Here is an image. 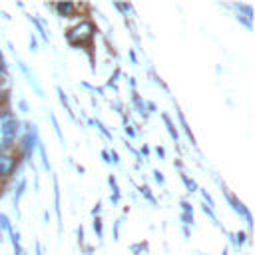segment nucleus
<instances>
[{
    "mask_svg": "<svg viewBox=\"0 0 255 255\" xmlns=\"http://www.w3.org/2000/svg\"><path fill=\"white\" fill-rule=\"evenodd\" d=\"M18 128H20V122L10 110L0 112V151L12 149L16 135H18Z\"/></svg>",
    "mask_w": 255,
    "mask_h": 255,
    "instance_id": "f257e3e1",
    "label": "nucleus"
},
{
    "mask_svg": "<svg viewBox=\"0 0 255 255\" xmlns=\"http://www.w3.org/2000/svg\"><path fill=\"white\" fill-rule=\"evenodd\" d=\"M94 32H96L94 24H92V22H88V20H84V22L76 24L74 28H70V30H68V34H66V38H68V42H70L72 46H84V44L92 42Z\"/></svg>",
    "mask_w": 255,
    "mask_h": 255,
    "instance_id": "f03ea898",
    "label": "nucleus"
},
{
    "mask_svg": "<svg viewBox=\"0 0 255 255\" xmlns=\"http://www.w3.org/2000/svg\"><path fill=\"white\" fill-rule=\"evenodd\" d=\"M16 165H18V155L12 149L0 151V179L10 177L16 169Z\"/></svg>",
    "mask_w": 255,
    "mask_h": 255,
    "instance_id": "7ed1b4c3",
    "label": "nucleus"
},
{
    "mask_svg": "<svg viewBox=\"0 0 255 255\" xmlns=\"http://www.w3.org/2000/svg\"><path fill=\"white\" fill-rule=\"evenodd\" d=\"M38 143V137H36V129H34V126H30V129L26 131V135L22 137V143H20V151H22V155L28 159L30 155H32V151H34V145Z\"/></svg>",
    "mask_w": 255,
    "mask_h": 255,
    "instance_id": "20e7f679",
    "label": "nucleus"
},
{
    "mask_svg": "<svg viewBox=\"0 0 255 255\" xmlns=\"http://www.w3.org/2000/svg\"><path fill=\"white\" fill-rule=\"evenodd\" d=\"M54 8H56L62 16H72L74 10H76V4H72V2H64V4H62V2H60V4H56Z\"/></svg>",
    "mask_w": 255,
    "mask_h": 255,
    "instance_id": "39448f33",
    "label": "nucleus"
},
{
    "mask_svg": "<svg viewBox=\"0 0 255 255\" xmlns=\"http://www.w3.org/2000/svg\"><path fill=\"white\" fill-rule=\"evenodd\" d=\"M8 102H10V92L2 90L0 92V112H8Z\"/></svg>",
    "mask_w": 255,
    "mask_h": 255,
    "instance_id": "423d86ee",
    "label": "nucleus"
},
{
    "mask_svg": "<svg viewBox=\"0 0 255 255\" xmlns=\"http://www.w3.org/2000/svg\"><path fill=\"white\" fill-rule=\"evenodd\" d=\"M163 122H165V126H167V129H169V133H171V137H173V139H177V131L173 129V124L169 122V118H167V116H163Z\"/></svg>",
    "mask_w": 255,
    "mask_h": 255,
    "instance_id": "0eeeda50",
    "label": "nucleus"
},
{
    "mask_svg": "<svg viewBox=\"0 0 255 255\" xmlns=\"http://www.w3.org/2000/svg\"><path fill=\"white\" fill-rule=\"evenodd\" d=\"M94 229H96L98 237H102V221H100V219H96V221H94Z\"/></svg>",
    "mask_w": 255,
    "mask_h": 255,
    "instance_id": "6e6552de",
    "label": "nucleus"
},
{
    "mask_svg": "<svg viewBox=\"0 0 255 255\" xmlns=\"http://www.w3.org/2000/svg\"><path fill=\"white\" fill-rule=\"evenodd\" d=\"M0 74H6V60L2 56V52H0Z\"/></svg>",
    "mask_w": 255,
    "mask_h": 255,
    "instance_id": "1a4fd4ad",
    "label": "nucleus"
},
{
    "mask_svg": "<svg viewBox=\"0 0 255 255\" xmlns=\"http://www.w3.org/2000/svg\"><path fill=\"white\" fill-rule=\"evenodd\" d=\"M36 255H42V251H40V245H36Z\"/></svg>",
    "mask_w": 255,
    "mask_h": 255,
    "instance_id": "9d476101",
    "label": "nucleus"
},
{
    "mask_svg": "<svg viewBox=\"0 0 255 255\" xmlns=\"http://www.w3.org/2000/svg\"><path fill=\"white\" fill-rule=\"evenodd\" d=\"M4 84V74H0V86Z\"/></svg>",
    "mask_w": 255,
    "mask_h": 255,
    "instance_id": "9b49d317",
    "label": "nucleus"
}]
</instances>
